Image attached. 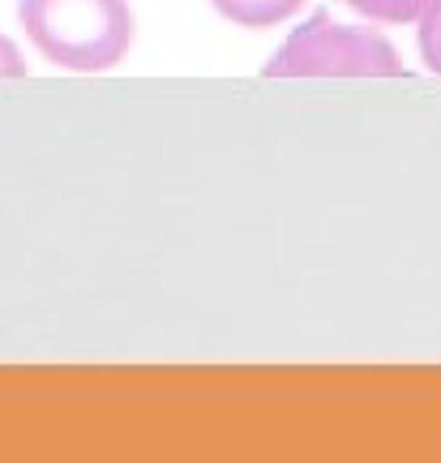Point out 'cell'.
Listing matches in <instances>:
<instances>
[{
  "instance_id": "2",
  "label": "cell",
  "mask_w": 441,
  "mask_h": 463,
  "mask_svg": "<svg viewBox=\"0 0 441 463\" xmlns=\"http://www.w3.org/2000/svg\"><path fill=\"white\" fill-rule=\"evenodd\" d=\"M266 78H399L403 61L386 34L369 26H339L326 9L266 61Z\"/></svg>"
},
{
  "instance_id": "5",
  "label": "cell",
  "mask_w": 441,
  "mask_h": 463,
  "mask_svg": "<svg viewBox=\"0 0 441 463\" xmlns=\"http://www.w3.org/2000/svg\"><path fill=\"white\" fill-rule=\"evenodd\" d=\"M420 56L433 73H441V0H428L420 14Z\"/></svg>"
},
{
  "instance_id": "6",
  "label": "cell",
  "mask_w": 441,
  "mask_h": 463,
  "mask_svg": "<svg viewBox=\"0 0 441 463\" xmlns=\"http://www.w3.org/2000/svg\"><path fill=\"white\" fill-rule=\"evenodd\" d=\"M0 78H26V61L14 39H5V34H0Z\"/></svg>"
},
{
  "instance_id": "3",
  "label": "cell",
  "mask_w": 441,
  "mask_h": 463,
  "mask_svg": "<svg viewBox=\"0 0 441 463\" xmlns=\"http://www.w3.org/2000/svg\"><path fill=\"white\" fill-rule=\"evenodd\" d=\"M211 5L245 31H266V26H278L292 14H300L305 0H211Z\"/></svg>"
},
{
  "instance_id": "4",
  "label": "cell",
  "mask_w": 441,
  "mask_h": 463,
  "mask_svg": "<svg viewBox=\"0 0 441 463\" xmlns=\"http://www.w3.org/2000/svg\"><path fill=\"white\" fill-rule=\"evenodd\" d=\"M347 5L373 22H416L428 9V0H347Z\"/></svg>"
},
{
  "instance_id": "1",
  "label": "cell",
  "mask_w": 441,
  "mask_h": 463,
  "mask_svg": "<svg viewBox=\"0 0 441 463\" xmlns=\"http://www.w3.org/2000/svg\"><path fill=\"white\" fill-rule=\"evenodd\" d=\"M17 22L56 69L103 73L133 48L129 0H17Z\"/></svg>"
}]
</instances>
